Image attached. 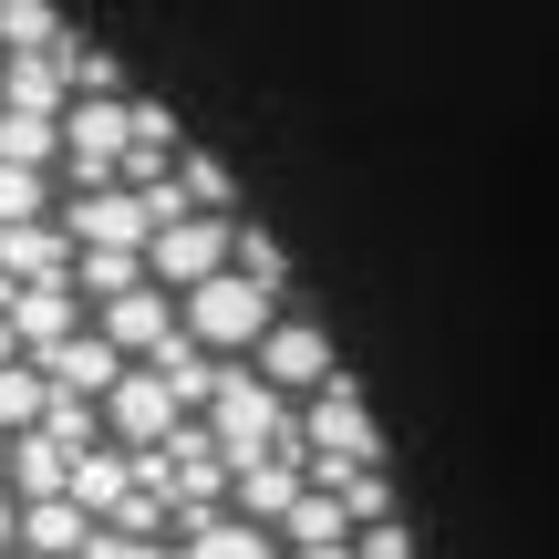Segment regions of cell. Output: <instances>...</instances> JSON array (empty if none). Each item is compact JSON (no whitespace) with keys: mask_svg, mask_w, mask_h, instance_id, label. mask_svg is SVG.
<instances>
[{"mask_svg":"<svg viewBox=\"0 0 559 559\" xmlns=\"http://www.w3.org/2000/svg\"><path fill=\"white\" fill-rule=\"evenodd\" d=\"M83 559H187V549L145 539V528H115V519H94V539H83Z\"/></svg>","mask_w":559,"mask_h":559,"instance_id":"cell-21","label":"cell"},{"mask_svg":"<svg viewBox=\"0 0 559 559\" xmlns=\"http://www.w3.org/2000/svg\"><path fill=\"white\" fill-rule=\"evenodd\" d=\"M300 445H311L321 466H383V436H373V415H362V383L353 373L311 383V404H300Z\"/></svg>","mask_w":559,"mask_h":559,"instance_id":"cell-3","label":"cell"},{"mask_svg":"<svg viewBox=\"0 0 559 559\" xmlns=\"http://www.w3.org/2000/svg\"><path fill=\"white\" fill-rule=\"evenodd\" d=\"M0 477H11V498H62V487H73V445H62L52 425H21V436L0 445Z\"/></svg>","mask_w":559,"mask_h":559,"instance_id":"cell-12","label":"cell"},{"mask_svg":"<svg viewBox=\"0 0 559 559\" xmlns=\"http://www.w3.org/2000/svg\"><path fill=\"white\" fill-rule=\"evenodd\" d=\"M290 559H353V539H300Z\"/></svg>","mask_w":559,"mask_h":559,"instance_id":"cell-27","label":"cell"},{"mask_svg":"<svg viewBox=\"0 0 559 559\" xmlns=\"http://www.w3.org/2000/svg\"><path fill=\"white\" fill-rule=\"evenodd\" d=\"M187 559H290L270 519H239V508H207L198 528H187Z\"/></svg>","mask_w":559,"mask_h":559,"instance_id":"cell-13","label":"cell"},{"mask_svg":"<svg viewBox=\"0 0 559 559\" xmlns=\"http://www.w3.org/2000/svg\"><path fill=\"white\" fill-rule=\"evenodd\" d=\"M135 280H156V270H145V249H115V239H83L73 249V290L94 300V311H104V300H124Z\"/></svg>","mask_w":559,"mask_h":559,"instance_id":"cell-15","label":"cell"},{"mask_svg":"<svg viewBox=\"0 0 559 559\" xmlns=\"http://www.w3.org/2000/svg\"><path fill=\"white\" fill-rule=\"evenodd\" d=\"M52 41H73L52 0H0V52H52Z\"/></svg>","mask_w":559,"mask_h":559,"instance_id":"cell-18","label":"cell"},{"mask_svg":"<svg viewBox=\"0 0 559 559\" xmlns=\"http://www.w3.org/2000/svg\"><path fill=\"white\" fill-rule=\"evenodd\" d=\"M62 73H73V94H124V73H115V62H104V52H94L83 32L62 41Z\"/></svg>","mask_w":559,"mask_h":559,"instance_id":"cell-22","label":"cell"},{"mask_svg":"<svg viewBox=\"0 0 559 559\" xmlns=\"http://www.w3.org/2000/svg\"><path fill=\"white\" fill-rule=\"evenodd\" d=\"M228 228H239V207H187V218H166L156 239H145V270H156L166 290H198L207 270H228Z\"/></svg>","mask_w":559,"mask_h":559,"instance_id":"cell-5","label":"cell"},{"mask_svg":"<svg viewBox=\"0 0 559 559\" xmlns=\"http://www.w3.org/2000/svg\"><path fill=\"white\" fill-rule=\"evenodd\" d=\"M187 415H198V404H187L177 383L156 373V362H124V373H115V394H104V425H115L124 445H166Z\"/></svg>","mask_w":559,"mask_h":559,"instance_id":"cell-6","label":"cell"},{"mask_svg":"<svg viewBox=\"0 0 559 559\" xmlns=\"http://www.w3.org/2000/svg\"><path fill=\"white\" fill-rule=\"evenodd\" d=\"M353 559H415L404 519H362V528H353Z\"/></svg>","mask_w":559,"mask_h":559,"instance_id":"cell-24","label":"cell"},{"mask_svg":"<svg viewBox=\"0 0 559 559\" xmlns=\"http://www.w3.org/2000/svg\"><path fill=\"white\" fill-rule=\"evenodd\" d=\"M0 156H21V166H62V115H21V104H0Z\"/></svg>","mask_w":559,"mask_h":559,"instance_id":"cell-19","label":"cell"},{"mask_svg":"<svg viewBox=\"0 0 559 559\" xmlns=\"http://www.w3.org/2000/svg\"><path fill=\"white\" fill-rule=\"evenodd\" d=\"M124 145H135L124 94H73V104H62V166H73V187L124 177Z\"/></svg>","mask_w":559,"mask_h":559,"instance_id":"cell-4","label":"cell"},{"mask_svg":"<svg viewBox=\"0 0 559 559\" xmlns=\"http://www.w3.org/2000/svg\"><path fill=\"white\" fill-rule=\"evenodd\" d=\"M0 445H11V436H0Z\"/></svg>","mask_w":559,"mask_h":559,"instance_id":"cell-29","label":"cell"},{"mask_svg":"<svg viewBox=\"0 0 559 559\" xmlns=\"http://www.w3.org/2000/svg\"><path fill=\"white\" fill-rule=\"evenodd\" d=\"M207 425H218V445H228V456H270V445H300L290 394H280L260 362H239V353H228L218 394H207Z\"/></svg>","mask_w":559,"mask_h":559,"instance_id":"cell-2","label":"cell"},{"mask_svg":"<svg viewBox=\"0 0 559 559\" xmlns=\"http://www.w3.org/2000/svg\"><path fill=\"white\" fill-rule=\"evenodd\" d=\"M52 415V373H41L32 353H11L0 362V436H21V425H41Z\"/></svg>","mask_w":559,"mask_h":559,"instance_id":"cell-17","label":"cell"},{"mask_svg":"<svg viewBox=\"0 0 559 559\" xmlns=\"http://www.w3.org/2000/svg\"><path fill=\"white\" fill-rule=\"evenodd\" d=\"M94 539V508L62 487V498H21V549H52V559H83Z\"/></svg>","mask_w":559,"mask_h":559,"instance_id":"cell-14","label":"cell"},{"mask_svg":"<svg viewBox=\"0 0 559 559\" xmlns=\"http://www.w3.org/2000/svg\"><path fill=\"white\" fill-rule=\"evenodd\" d=\"M21 353V332H11V300H0V362H11Z\"/></svg>","mask_w":559,"mask_h":559,"instance_id":"cell-28","label":"cell"},{"mask_svg":"<svg viewBox=\"0 0 559 559\" xmlns=\"http://www.w3.org/2000/svg\"><path fill=\"white\" fill-rule=\"evenodd\" d=\"M73 498L94 508V519H115V508L135 498V445H124V456H115V445H83V456H73Z\"/></svg>","mask_w":559,"mask_h":559,"instance_id":"cell-16","label":"cell"},{"mask_svg":"<svg viewBox=\"0 0 559 559\" xmlns=\"http://www.w3.org/2000/svg\"><path fill=\"white\" fill-rule=\"evenodd\" d=\"M228 260H239L249 280H270V290H290V260H280L270 228H249V218H239V228H228Z\"/></svg>","mask_w":559,"mask_h":559,"instance_id":"cell-20","label":"cell"},{"mask_svg":"<svg viewBox=\"0 0 559 559\" xmlns=\"http://www.w3.org/2000/svg\"><path fill=\"white\" fill-rule=\"evenodd\" d=\"M177 177H187V198H198V207H228V166L218 156H187V145H177Z\"/></svg>","mask_w":559,"mask_h":559,"instance_id":"cell-23","label":"cell"},{"mask_svg":"<svg viewBox=\"0 0 559 559\" xmlns=\"http://www.w3.org/2000/svg\"><path fill=\"white\" fill-rule=\"evenodd\" d=\"M0 280H73V228H62V207L0 228Z\"/></svg>","mask_w":559,"mask_h":559,"instance_id":"cell-11","label":"cell"},{"mask_svg":"<svg viewBox=\"0 0 559 559\" xmlns=\"http://www.w3.org/2000/svg\"><path fill=\"white\" fill-rule=\"evenodd\" d=\"M249 362H260L280 394H311V383H332V373H342V362H332V332H321V321H270Z\"/></svg>","mask_w":559,"mask_h":559,"instance_id":"cell-10","label":"cell"},{"mask_svg":"<svg viewBox=\"0 0 559 559\" xmlns=\"http://www.w3.org/2000/svg\"><path fill=\"white\" fill-rule=\"evenodd\" d=\"M311 487V445H270V456H239V477H228V508L239 519H290V498Z\"/></svg>","mask_w":559,"mask_h":559,"instance_id":"cell-7","label":"cell"},{"mask_svg":"<svg viewBox=\"0 0 559 559\" xmlns=\"http://www.w3.org/2000/svg\"><path fill=\"white\" fill-rule=\"evenodd\" d=\"M32 362H41V373L62 383V394H115V373H124V362H135V353H124V342L104 332V321H83V332H62V342H41Z\"/></svg>","mask_w":559,"mask_h":559,"instance_id":"cell-9","label":"cell"},{"mask_svg":"<svg viewBox=\"0 0 559 559\" xmlns=\"http://www.w3.org/2000/svg\"><path fill=\"white\" fill-rule=\"evenodd\" d=\"M0 549H21V498H11V477H0Z\"/></svg>","mask_w":559,"mask_h":559,"instance_id":"cell-26","label":"cell"},{"mask_svg":"<svg viewBox=\"0 0 559 559\" xmlns=\"http://www.w3.org/2000/svg\"><path fill=\"white\" fill-rule=\"evenodd\" d=\"M124 115H135V145H145V156H177V115H166V104H124Z\"/></svg>","mask_w":559,"mask_h":559,"instance_id":"cell-25","label":"cell"},{"mask_svg":"<svg viewBox=\"0 0 559 559\" xmlns=\"http://www.w3.org/2000/svg\"><path fill=\"white\" fill-rule=\"evenodd\" d=\"M177 311H187V332H198L207 353H260V332L280 321V290L228 260V270H207L198 290H177Z\"/></svg>","mask_w":559,"mask_h":559,"instance_id":"cell-1","label":"cell"},{"mask_svg":"<svg viewBox=\"0 0 559 559\" xmlns=\"http://www.w3.org/2000/svg\"><path fill=\"white\" fill-rule=\"evenodd\" d=\"M0 300H11L21 353H41V342H62V332H83V321H94V300H83L73 280H0Z\"/></svg>","mask_w":559,"mask_h":559,"instance_id":"cell-8","label":"cell"}]
</instances>
